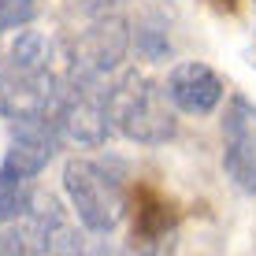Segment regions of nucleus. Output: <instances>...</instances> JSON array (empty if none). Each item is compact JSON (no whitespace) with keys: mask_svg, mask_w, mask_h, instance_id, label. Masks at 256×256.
Masks as SVG:
<instances>
[{"mask_svg":"<svg viewBox=\"0 0 256 256\" xmlns=\"http://www.w3.org/2000/svg\"><path fill=\"white\" fill-rule=\"evenodd\" d=\"M126 52H130L126 19L100 12L74 41V52H70L74 78H93V82H100L104 74H112V70L126 60Z\"/></svg>","mask_w":256,"mask_h":256,"instance_id":"obj_3","label":"nucleus"},{"mask_svg":"<svg viewBox=\"0 0 256 256\" xmlns=\"http://www.w3.org/2000/svg\"><path fill=\"white\" fill-rule=\"evenodd\" d=\"M64 190L70 197L78 223L90 234H108L122 216L119 186L100 164L93 160H67L64 164Z\"/></svg>","mask_w":256,"mask_h":256,"instance_id":"obj_2","label":"nucleus"},{"mask_svg":"<svg viewBox=\"0 0 256 256\" xmlns=\"http://www.w3.org/2000/svg\"><path fill=\"white\" fill-rule=\"evenodd\" d=\"M223 171L242 193H256V104L230 96L223 116Z\"/></svg>","mask_w":256,"mask_h":256,"instance_id":"obj_5","label":"nucleus"},{"mask_svg":"<svg viewBox=\"0 0 256 256\" xmlns=\"http://www.w3.org/2000/svg\"><path fill=\"white\" fill-rule=\"evenodd\" d=\"M38 4L34 0H0V30H19L34 19Z\"/></svg>","mask_w":256,"mask_h":256,"instance_id":"obj_10","label":"nucleus"},{"mask_svg":"<svg viewBox=\"0 0 256 256\" xmlns=\"http://www.w3.org/2000/svg\"><path fill=\"white\" fill-rule=\"evenodd\" d=\"M34 208V190L30 182H0V223L26 216Z\"/></svg>","mask_w":256,"mask_h":256,"instance_id":"obj_9","label":"nucleus"},{"mask_svg":"<svg viewBox=\"0 0 256 256\" xmlns=\"http://www.w3.org/2000/svg\"><path fill=\"white\" fill-rule=\"evenodd\" d=\"M0 256H26V238L19 230H0Z\"/></svg>","mask_w":256,"mask_h":256,"instance_id":"obj_12","label":"nucleus"},{"mask_svg":"<svg viewBox=\"0 0 256 256\" xmlns=\"http://www.w3.org/2000/svg\"><path fill=\"white\" fill-rule=\"evenodd\" d=\"M164 90H167V96H171V104L178 112H186V116H208V112H216L219 100H223V78L208 64L182 60V64L171 67Z\"/></svg>","mask_w":256,"mask_h":256,"instance_id":"obj_7","label":"nucleus"},{"mask_svg":"<svg viewBox=\"0 0 256 256\" xmlns=\"http://www.w3.org/2000/svg\"><path fill=\"white\" fill-rule=\"evenodd\" d=\"M56 122L26 119L15 126V138L8 145V156L0 164V182H34L56 152Z\"/></svg>","mask_w":256,"mask_h":256,"instance_id":"obj_6","label":"nucleus"},{"mask_svg":"<svg viewBox=\"0 0 256 256\" xmlns=\"http://www.w3.org/2000/svg\"><path fill=\"white\" fill-rule=\"evenodd\" d=\"M138 48L145 52L148 60H164L171 45H167V34L156 30V26H145V30H138Z\"/></svg>","mask_w":256,"mask_h":256,"instance_id":"obj_11","label":"nucleus"},{"mask_svg":"<svg viewBox=\"0 0 256 256\" xmlns=\"http://www.w3.org/2000/svg\"><path fill=\"white\" fill-rule=\"evenodd\" d=\"M108 90H96L93 78H74V86L64 93L56 112V130L60 138L74 141V145L96 148L104 145L112 134V119H108Z\"/></svg>","mask_w":256,"mask_h":256,"instance_id":"obj_4","label":"nucleus"},{"mask_svg":"<svg viewBox=\"0 0 256 256\" xmlns=\"http://www.w3.org/2000/svg\"><path fill=\"white\" fill-rule=\"evenodd\" d=\"M52 64V41L41 30H19V38L8 48V67L19 70H48Z\"/></svg>","mask_w":256,"mask_h":256,"instance_id":"obj_8","label":"nucleus"},{"mask_svg":"<svg viewBox=\"0 0 256 256\" xmlns=\"http://www.w3.org/2000/svg\"><path fill=\"white\" fill-rule=\"evenodd\" d=\"M108 119L112 130L138 145H164L174 138V112L171 96L160 82L145 78L141 70H126L108 90Z\"/></svg>","mask_w":256,"mask_h":256,"instance_id":"obj_1","label":"nucleus"}]
</instances>
